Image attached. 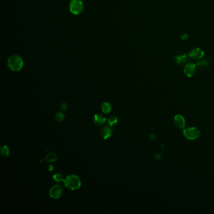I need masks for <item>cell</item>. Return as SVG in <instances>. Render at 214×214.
<instances>
[{
    "label": "cell",
    "mask_w": 214,
    "mask_h": 214,
    "mask_svg": "<svg viewBox=\"0 0 214 214\" xmlns=\"http://www.w3.org/2000/svg\"><path fill=\"white\" fill-rule=\"evenodd\" d=\"M63 182H64V185L65 187L71 190H77L80 188L81 185L80 178L74 175H71L67 177Z\"/></svg>",
    "instance_id": "1"
},
{
    "label": "cell",
    "mask_w": 214,
    "mask_h": 214,
    "mask_svg": "<svg viewBox=\"0 0 214 214\" xmlns=\"http://www.w3.org/2000/svg\"><path fill=\"white\" fill-rule=\"evenodd\" d=\"M8 66L14 72L20 71L23 66V61L18 55H13L8 60Z\"/></svg>",
    "instance_id": "2"
},
{
    "label": "cell",
    "mask_w": 214,
    "mask_h": 214,
    "mask_svg": "<svg viewBox=\"0 0 214 214\" xmlns=\"http://www.w3.org/2000/svg\"><path fill=\"white\" fill-rule=\"evenodd\" d=\"M69 10L74 14H81L84 10V4L81 0H72L69 5Z\"/></svg>",
    "instance_id": "3"
},
{
    "label": "cell",
    "mask_w": 214,
    "mask_h": 214,
    "mask_svg": "<svg viewBox=\"0 0 214 214\" xmlns=\"http://www.w3.org/2000/svg\"><path fill=\"white\" fill-rule=\"evenodd\" d=\"M184 134L187 139L193 140L199 137L200 131L195 128H188L184 131Z\"/></svg>",
    "instance_id": "4"
},
{
    "label": "cell",
    "mask_w": 214,
    "mask_h": 214,
    "mask_svg": "<svg viewBox=\"0 0 214 214\" xmlns=\"http://www.w3.org/2000/svg\"><path fill=\"white\" fill-rule=\"evenodd\" d=\"M63 193V188L59 185L53 186L49 191V195L50 197L54 199H58L61 196Z\"/></svg>",
    "instance_id": "5"
},
{
    "label": "cell",
    "mask_w": 214,
    "mask_h": 214,
    "mask_svg": "<svg viewBox=\"0 0 214 214\" xmlns=\"http://www.w3.org/2000/svg\"><path fill=\"white\" fill-rule=\"evenodd\" d=\"M113 131L112 128L109 126H104L101 129L100 134L101 137L104 139H107L109 137L111 136Z\"/></svg>",
    "instance_id": "6"
},
{
    "label": "cell",
    "mask_w": 214,
    "mask_h": 214,
    "mask_svg": "<svg viewBox=\"0 0 214 214\" xmlns=\"http://www.w3.org/2000/svg\"><path fill=\"white\" fill-rule=\"evenodd\" d=\"M106 122V117L100 114H95L93 117V123L95 125L100 126L104 125Z\"/></svg>",
    "instance_id": "7"
},
{
    "label": "cell",
    "mask_w": 214,
    "mask_h": 214,
    "mask_svg": "<svg viewBox=\"0 0 214 214\" xmlns=\"http://www.w3.org/2000/svg\"><path fill=\"white\" fill-rule=\"evenodd\" d=\"M174 123L178 128H184L185 122L184 118L180 115H177L174 118Z\"/></svg>",
    "instance_id": "8"
},
{
    "label": "cell",
    "mask_w": 214,
    "mask_h": 214,
    "mask_svg": "<svg viewBox=\"0 0 214 214\" xmlns=\"http://www.w3.org/2000/svg\"><path fill=\"white\" fill-rule=\"evenodd\" d=\"M111 105H110V103L107 102H104L102 103V104L101 105V109L102 110V112L105 114H108L110 112L111 110Z\"/></svg>",
    "instance_id": "9"
},
{
    "label": "cell",
    "mask_w": 214,
    "mask_h": 214,
    "mask_svg": "<svg viewBox=\"0 0 214 214\" xmlns=\"http://www.w3.org/2000/svg\"><path fill=\"white\" fill-rule=\"evenodd\" d=\"M195 71V67L194 65H188L185 68V72L188 76L192 77L194 74Z\"/></svg>",
    "instance_id": "10"
},
{
    "label": "cell",
    "mask_w": 214,
    "mask_h": 214,
    "mask_svg": "<svg viewBox=\"0 0 214 214\" xmlns=\"http://www.w3.org/2000/svg\"><path fill=\"white\" fill-rule=\"evenodd\" d=\"M57 158L58 157L56 154L54 153H50L47 155V156L45 158V160L49 163H53L55 162V161H57Z\"/></svg>",
    "instance_id": "11"
},
{
    "label": "cell",
    "mask_w": 214,
    "mask_h": 214,
    "mask_svg": "<svg viewBox=\"0 0 214 214\" xmlns=\"http://www.w3.org/2000/svg\"><path fill=\"white\" fill-rule=\"evenodd\" d=\"M0 153H1V155L4 157L8 156L10 155L9 148L6 146L3 145L1 147V149H0Z\"/></svg>",
    "instance_id": "12"
},
{
    "label": "cell",
    "mask_w": 214,
    "mask_h": 214,
    "mask_svg": "<svg viewBox=\"0 0 214 214\" xmlns=\"http://www.w3.org/2000/svg\"><path fill=\"white\" fill-rule=\"evenodd\" d=\"M117 122H118V119L115 116H110L108 120V123L110 126H116L117 124Z\"/></svg>",
    "instance_id": "13"
},
{
    "label": "cell",
    "mask_w": 214,
    "mask_h": 214,
    "mask_svg": "<svg viewBox=\"0 0 214 214\" xmlns=\"http://www.w3.org/2000/svg\"><path fill=\"white\" fill-rule=\"evenodd\" d=\"M65 115V114L62 112H59L57 113L55 116V120L57 122H61L63 120Z\"/></svg>",
    "instance_id": "14"
},
{
    "label": "cell",
    "mask_w": 214,
    "mask_h": 214,
    "mask_svg": "<svg viewBox=\"0 0 214 214\" xmlns=\"http://www.w3.org/2000/svg\"><path fill=\"white\" fill-rule=\"evenodd\" d=\"M53 179L55 181H57V183H59L60 181H63L65 180L64 178H63V175H61L60 173H57V174H55V175H54L53 176Z\"/></svg>",
    "instance_id": "15"
},
{
    "label": "cell",
    "mask_w": 214,
    "mask_h": 214,
    "mask_svg": "<svg viewBox=\"0 0 214 214\" xmlns=\"http://www.w3.org/2000/svg\"><path fill=\"white\" fill-rule=\"evenodd\" d=\"M67 107H68V105L66 102H63L60 106V108L62 109V110H65L67 109Z\"/></svg>",
    "instance_id": "16"
},
{
    "label": "cell",
    "mask_w": 214,
    "mask_h": 214,
    "mask_svg": "<svg viewBox=\"0 0 214 214\" xmlns=\"http://www.w3.org/2000/svg\"><path fill=\"white\" fill-rule=\"evenodd\" d=\"M53 166L52 164L49 165V170L50 171H52L53 170Z\"/></svg>",
    "instance_id": "17"
}]
</instances>
